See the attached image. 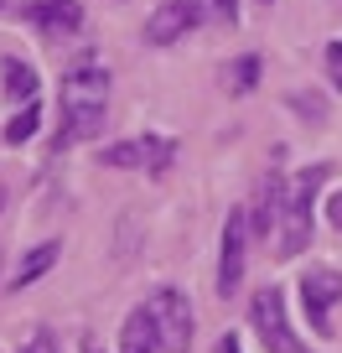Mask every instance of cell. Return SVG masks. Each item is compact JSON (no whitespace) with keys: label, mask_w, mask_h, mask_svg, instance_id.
Listing matches in <instances>:
<instances>
[{"label":"cell","mask_w":342,"mask_h":353,"mask_svg":"<svg viewBox=\"0 0 342 353\" xmlns=\"http://www.w3.org/2000/svg\"><path fill=\"white\" fill-rule=\"evenodd\" d=\"M104 120H109V68L73 63L63 73V130L52 135V151L104 135Z\"/></svg>","instance_id":"obj_1"},{"label":"cell","mask_w":342,"mask_h":353,"mask_svg":"<svg viewBox=\"0 0 342 353\" xmlns=\"http://www.w3.org/2000/svg\"><path fill=\"white\" fill-rule=\"evenodd\" d=\"M327 176H332L327 161H317V166H306V172L290 176L286 219H280V254H286V260H296V254L311 244V229H317V192H321Z\"/></svg>","instance_id":"obj_2"},{"label":"cell","mask_w":342,"mask_h":353,"mask_svg":"<svg viewBox=\"0 0 342 353\" xmlns=\"http://www.w3.org/2000/svg\"><path fill=\"white\" fill-rule=\"evenodd\" d=\"M177 161V145L166 135H135V141H114L99 151V166H114V172H151V176H166Z\"/></svg>","instance_id":"obj_3"},{"label":"cell","mask_w":342,"mask_h":353,"mask_svg":"<svg viewBox=\"0 0 342 353\" xmlns=\"http://www.w3.org/2000/svg\"><path fill=\"white\" fill-rule=\"evenodd\" d=\"M249 322H254V332H259V343H265L270 353H306V343L296 338V327H290V317H286V291L280 286L254 291Z\"/></svg>","instance_id":"obj_4"},{"label":"cell","mask_w":342,"mask_h":353,"mask_svg":"<svg viewBox=\"0 0 342 353\" xmlns=\"http://www.w3.org/2000/svg\"><path fill=\"white\" fill-rule=\"evenodd\" d=\"M249 213L233 208L223 219V234H218V296L228 301L233 291L244 286V265H249Z\"/></svg>","instance_id":"obj_5"},{"label":"cell","mask_w":342,"mask_h":353,"mask_svg":"<svg viewBox=\"0 0 342 353\" xmlns=\"http://www.w3.org/2000/svg\"><path fill=\"white\" fill-rule=\"evenodd\" d=\"M342 301V270L337 265H311L301 270V307H306L311 332L332 338V307Z\"/></svg>","instance_id":"obj_6"},{"label":"cell","mask_w":342,"mask_h":353,"mask_svg":"<svg viewBox=\"0 0 342 353\" xmlns=\"http://www.w3.org/2000/svg\"><path fill=\"white\" fill-rule=\"evenodd\" d=\"M151 317H156V332H161V353H187L192 348L197 317H192V301L177 286H161L151 296Z\"/></svg>","instance_id":"obj_7"},{"label":"cell","mask_w":342,"mask_h":353,"mask_svg":"<svg viewBox=\"0 0 342 353\" xmlns=\"http://www.w3.org/2000/svg\"><path fill=\"white\" fill-rule=\"evenodd\" d=\"M202 26V0H161L151 16H145V42L151 47H171L187 32Z\"/></svg>","instance_id":"obj_8"},{"label":"cell","mask_w":342,"mask_h":353,"mask_svg":"<svg viewBox=\"0 0 342 353\" xmlns=\"http://www.w3.org/2000/svg\"><path fill=\"white\" fill-rule=\"evenodd\" d=\"M286 192H290V182H286L280 172L259 176L254 203L244 208V213H249V234H254V239H270V234H280V219H286Z\"/></svg>","instance_id":"obj_9"},{"label":"cell","mask_w":342,"mask_h":353,"mask_svg":"<svg viewBox=\"0 0 342 353\" xmlns=\"http://www.w3.org/2000/svg\"><path fill=\"white\" fill-rule=\"evenodd\" d=\"M26 21L47 37V42H73L83 32V0H32Z\"/></svg>","instance_id":"obj_10"},{"label":"cell","mask_w":342,"mask_h":353,"mask_svg":"<svg viewBox=\"0 0 342 353\" xmlns=\"http://www.w3.org/2000/svg\"><path fill=\"white\" fill-rule=\"evenodd\" d=\"M120 353H161V332H156L151 307H135L120 327Z\"/></svg>","instance_id":"obj_11"},{"label":"cell","mask_w":342,"mask_h":353,"mask_svg":"<svg viewBox=\"0 0 342 353\" xmlns=\"http://www.w3.org/2000/svg\"><path fill=\"white\" fill-rule=\"evenodd\" d=\"M0 78H6V99L11 104H32L36 99V68L21 63V57H0Z\"/></svg>","instance_id":"obj_12"},{"label":"cell","mask_w":342,"mask_h":353,"mask_svg":"<svg viewBox=\"0 0 342 353\" xmlns=\"http://www.w3.org/2000/svg\"><path fill=\"white\" fill-rule=\"evenodd\" d=\"M259 73H265L259 52H244V57H233V63L223 68V88H228L233 99H244V94H254V88H259Z\"/></svg>","instance_id":"obj_13"},{"label":"cell","mask_w":342,"mask_h":353,"mask_svg":"<svg viewBox=\"0 0 342 353\" xmlns=\"http://www.w3.org/2000/svg\"><path fill=\"white\" fill-rule=\"evenodd\" d=\"M57 254H63V244H57V239H42L36 250H26V254H21V265H16V291L32 286V281H42L47 270L57 265Z\"/></svg>","instance_id":"obj_14"},{"label":"cell","mask_w":342,"mask_h":353,"mask_svg":"<svg viewBox=\"0 0 342 353\" xmlns=\"http://www.w3.org/2000/svg\"><path fill=\"white\" fill-rule=\"evenodd\" d=\"M36 125H42V104H21V110H16V120L6 125V145H26L36 135Z\"/></svg>","instance_id":"obj_15"},{"label":"cell","mask_w":342,"mask_h":353,"mask_svg":"<svg viewBox=\"0 0 342 353\" xmlns=\"http://www.w3.org/2000/svg\"><path fill=\"white\" fill-rule=\"evenodd\" d=\"M321 63H327V83L342 94V37H332L327 52H321Z\"/></svg>","instance_id":"obj_16"},{"label":"cell","mask_w":342,"mask_h":353,"mask_svg":"<svg viewBox=\"0 0 342 353\" xmlns=\"http://www.w3.org/2000/svg\"><path fill=\"white\" fill-rule=\"evenodd\" d=\"M290 104H296L301 114H306V120H327V99H321V94H290Z\"/></svg>","instance_id":"obj_17"},{"label":"cell","mask_w":342,"mask_h":353,"mask_svg":"<svg viewBox=\"0 0 342 353\" xmlns=\"http://www.w3.org/2000/svg\"><path fill=\"white\" fill-rule=\"evenodd\" d=\"M21 353H57V338H52V332H47V327H36L32 338L21 343Z\"/></svg>","instance_id":"obj_18"},{"label":"cell","mask_w":342,"mask_h":353,"mask_svg":"<svg viewBox=\"0 0 342 353\" xmlns=\"http://www.w3.org/2000/svg\"><path fill=\"white\" fill-rule=\"evenodd\" d=\"M213 11H218L223 21L233 26V21H239V16H244V0H213Z\"/></svg>","instance_id":"obj_19"},{"label":"cell","mask_w":342,"mask_h":353,"mask_svg":"<svg viewBox=\"0 0 342 353\" xmlns=\"http://www.w3.org/2000/svg\"><path fill=\"white\" fill-rule=\"evenodd\" d=\"M327 219H332V229H342V192L327 203Z\"/></svg>","instance_id":"obj_20"},{"label":"cell","mask_w":342,"mask_h":353,"mask_svg":"<svg viewBox=\"0 0 342 353\" xmlns=\"http://www.w3.org/2000/svg\"><path fill=\"white\" fill-rule=\"evenodd\" d=\"M218 353H244V348H239V332H223V343H218Z\"/></svg>","instance_id":"obj_21"},{"label":"cell","mask_w":342,"mask_h":353,"mask_svg":"<svg viewBox=\"0 0 342 353\" xmlns=\"http://www.w3.org/2000/svg\"><path fill=\"white\" fill-rule=\"evenodd\" d=\"M0 203H6V192H0Z\"/></svg>","instance_id":"obj_22"},{"label":"cell","mask_w":342,"mask_h":353,"mask_svg":"<svg viewBox=\"0 0 342 353\" xmlns=\"http://www.w3.org/2000/svg\"><path fill=\"white\" fill-rule=\"evenodd\" d=\"M259 6H270V0H259Z\"/></svg>","instance_id":"obj_23"},{"label":"cell","mask_w":342,"mask_h":353,"mask_svg":"<svg viewBox=\"0 0 342 353\" xmlns=\"http://www.w3.org/2000/svg\"><path fill=\"white\" fill-rule=\"evenodd\" d=\"M0 6H6V0H0Z\"/></svg>","instance_id":"obj_24"}]
</instances>
